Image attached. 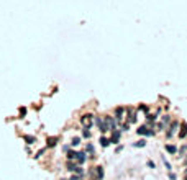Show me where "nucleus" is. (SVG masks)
Returning <instances> with one entry per match:
<instances>
[{
  "label": "nucleus",
  "instance_id": "obj_1",
  "mask_svg": "<svg viewBox=\"0 0 187 180\" xmlns=\"http://www.w3.org/2000/svg\"><path fill=\"white\" fill-rule=\"evenodd\" d=\"M94 120H95V116L92 113H85L80 116V125H82V128H87V130H90L92 126H94Z\"/></svg>",
  "mask_w": 187,
  "mask_h": 180
},
{
  "label": "nucleus",
  "instance_id": "obj_19",
  "mask_svg": "<svg viewBox=\"0 0 187 180\" xmlns=\"http://www.w3.org/2000/svg\"><path fill=\"white\" fill-rule=\"evenodd\" d=\"M80 144V138H77V136H76V138H72V141H71V146H79Z\"/></svg>",
  "mask_w": 187,
  "mask_h": 180
},
{
  "label": "nucleus",
  "instance_id": "obj_17",
  "mask_svg": "<svg viewBox=\"0 0 187 180\" xmlns=\"http://www.w3.org/2000/svg\"><path fill=\"white\" fill-rule=\"evenodd\" d=\"M56 142H58V138H49V139H48V147L56 146Z\"/></svg>",
  "mask_w": 187,
  "mask_h": 180
},
{
  "label": "nucleus",
  "instance_id": "obj_4",
  "mask_svg": "<svg viewBox=\"0 0 187 180\" xmlns=\"http://www.w3.org/2000/svg\"><path fill=\"white\" fill-rule=\"evenodd\" d=\"M136 133H138V134H141V136H143V134H146V136H153L154 131L151 130L150 126H146V125H145V126H140V128L136 130Z\"/></svg>",
  "mask_w": 187,
  "mask_h": 180
},
{
  "label": "nucleus",
  "instance_id": "obj_22",
  "mask_svg": "<svg viewBox=\"0 0 187 180\" xmlns=\"http://www.w3.org/2000/svg\"><path fill=\"white\" fill-rule=\"evenodd\" d=\"M162 162H164V165H166V169H167V170L171 172V169H172V167H171V164L167 162V159H166V157H162Z\"/></svg>",
  "mask_w": 187,
  "mask_h": 180
},
{
  "label": "nucleus",
  "instance_id": "obj_18",
  "mask_svg": "<svg viewBox=\"0 0 187 180\" xmlns=\"http://www.w3.org/2000/svg\"><path fill=\"white\" fill-rule=\"evenodd\" d=\"M90 136H92V133H90V131L87 130V128H84V131H82V138L89 139V138H90Z\"/></svg>",
  "mask_w": 187,
  "mask_h": 180
},
{
  "label": "nucleus",
  "instance_id": "obj_27",
  "mask_svg": "<svg viewBox=\"0 0 187 180\" xmlns=\"http://www.w3.org/2000/svg\"><path fill=\"white\" fill-rule=\"evenodd\" d=\"M184 180H187V169L184 170Z\"/></svg>",
  "mask_w": 187,
  "mask_h": 180
},
{
  "label": "nucleus",
  "instance_id": "obj_8",
  "mask_svg": "<svg viewBox=\"0 0 187 180\" xmlns=\"http://www.w3.org/2000/svg\"><path fill=\"white\" fill-rule=\"evenodd\" d=\"M84 151L87 152V154H90V159H95V147H94V144L87 142V144H85V149H84Z\"/></svg>",
  "mask_w": 187,
  "mask_h": 180
},
{
  "label": "nucleus",
  "instance_id": "obj_21",
  "mask_svg": "<svg viewBox=\"0 0 187 180\" xmlns=\"http://www.w3.org/2000/svg\"><path fill=\"white\" fill-rule=\"evenodd\" d=\"M179 154H181V155L187 154V144H184V146L181 147V149H179ZM186 157H187V155H186Z\"/></svg>",
  "mask_w": 187,
  "mask_h": 180
},
{
  "label": "nucleus",
  "instance_id": "obj_16",
  "mask_svg": "<svg viewBox=\"0 0 187 180\" xmlns=\"http://www.w3.org/2000/svg\"><path fill=\"white\" fill-rule=\"evenodd\" d=\"M100 144H102V147H108L112 142H110V138H105V136H102L100 138Z\"/></svg>",
  "mask_w": 187,
  "mask_h": 180
},
{
  "label": "nucleus",
  "instance_id": "obj_3",
  "mask_svg": "<svg viewBox=\"0 0 187 180\" xmlns=\"http://www.w3.org/2000/svg\"><path fill=\"white\" fill-rule=\"evenodd\" d=\"M104 121H105V126H107V130L108 131H113V130H116V120L113 116H105L104 118Z\"/></svg>",
  "mask_w": 187,
  "mask_h": 180
},
{
  "label": "nucleus",
  "instance_id": "obj_13",
  "mask_svg": "<svg viewBox=\"0 0 187 180\" xmlns=\"http://www.w3.org/2000/svg\"><path fill=\"white\" fill-rule=\"evenodd\" d=\"M164 149H166V152H169V154H176V152H177V147H176L174 144H166Z\"/></svg>",
  "mask_w": 187,
  "mask_h": 180
},
{
  "label": "nucleus",
  "instance_id": "obj_20",
  "mask_svg": "<svg viewBox=\"0 0 187 180\" xmlns=\"http://www.w3.org/2000/svg\"><path fill=\"white\" fill-rule=\"evenodd\" d=\"M25 141L28 142V144H33V142L36 141V138H35V136H25Z\"/></svg>",
  "mask_w": 187,
  "mask_h": 180
},
{
  "label": "nucleus",
  "instance_id": "obj_28",
  "mask_svg": "<svg viewBox=\"0 0 187 180\" xmlns=\"http://www.w3.org/2000/svg\"><path fill=\"white\" fill-rule=\"evenodd\" d=\"M184 165H186V167H187V157H186V160H184Z\"/></svg>",
  "mask_w": 187,
  "mask_h": 180
},
{
  "label": "nucleus",
  "instance_id": "obj_14",
  "mask_svg": "<svg viewBox=\"0 0 187 180\" xmlns=\"http://www.w3.org/2000/svg\"><path fill=\"white\" fill-rule=\"evenodd\" d=\"M146 139H140V141H136V142H133V147H138V149H141V147H146Z\"/></svg>",
  "mask_w": 187,
  "mask_h": 180
},
{
  "label": "nucleus",
  "instance_id": "obj_6",
  "mask_svg": "<svg viewBox=\"0 0 187 180\" xmlns=\"http://www.w3.org/2000/svg\"><path fill=\"white\" fill-rule=\"evenodd\" d=\"M85 159H87V152H85V151H79V152H77V155H76V162L79 164V165H82V164L85 162Z\"/></svg>",
  "mask_w": 187,
  "mask_h": 180
},
{
  "label": "nucleus",
  "instance_id": "obj_2",
  "mask_svg": "<svg viewBox=\"0 0 187 180\" xmlns=\"http://www.w3.org/2000/svg\"><path fill=\"white\" fill-rule=\"evenodd\" d=\"M89 177H90V180H102L104 179V167H100V165L92 167L89 170Z\"/></svg>",
  "mask_w": 187,
  "mask_h": 180
},
{
  "label": "nucleus",
  "instance_id": "obj_12",
  "mask_svg": "<svg viewBox=\"0 0 187 180\" xmlns=\"http://www.w3.org/2000/svg\"><path fill=\"white\" fill-rule=\"evenodd\" d=\"M187 136V123H182L181 125V131H179V138L184 139Z\"/></svg>",
  "mask_w": 187,
  "mask_h": 180
},
{
  "label": "nucleus",
  "instance_id": "obj_26",
  "mask_svg": "<svg viewBox=\"0 0 187 180\" xmlns=\"http://www.w3.org/2000/svg\"><path fill=\"white\" fill-rule=\"evenodd\" d=\"M121 149H123V146H116V149H115V152H120Z\"/></svg>",
  "mask_w": 187,
  "mask_h": 180
},
{
  "label": "nucleus",
  "instance_id": "obj_11",
  "mask_svg": "<svg viewBox=\"0 0 187 180\" xmlns=\"http://www.w3.org/2000/svg\"><path fill=\"white\" fill-rule=\"evenodd\" d=\"M177 126H179V123L177 121H172L171 123V126H169V131H167V138H171L172 134L176 133V130H177Z\"/></svg>",
  "mask_w": 187,
  "mask_h": 180
},
{
  "label": "nucleus",
  "instance_id": "obj_23",
  "mask_svg": "<svg viewBox=\"0 0 187 180\" xmlns=\"http://www.w3.org/2000/svg\"><path fill=\"white\" fill-rule=\"evenodd\" d=\"M167 177H169V180H176V179H177V175H176L174 172H169V174H167Z\"/></svg>",
  "mask_w": 187,
  "mask_h": 180
},
{
  "label": "nucleus",
  "instance_id": "obj_5",
  "mask_svg": "<svg viewBox=\"0 0 187 180\" xmlns=\"http://www.w3.org/2000/svg\"><path fill=\"white\" fill-rule=\"evenodd\" d=\"M94 123H97V126H99V130L100 133H105L107 130V126H105V121H104V118H100V116H95V120H94Z\"/></svg>",
  "mask_w": 187,
  "mask_h": 180
},
{
  "label": "nucleus",
  "instance_id": "obj_15",
  "mask_svg": "<svg viewBox=\"0 0 187 180\" xmlns=\"http://www.w3.org/2000/svg\"><path fill=\"white\" fill-rule=\"evenodd\" d=\"M67 155H66V157H67V160H76V155H77V152H76V151H72V149H67Z\"/></svg>",
  "mask_w": 187,
  "mask_h": 180
},
{
  "label": "nucleus",
  "instance_id": "obj_24",
  "mask_svg": "<svg viewBox=\"0 0 187 180\" xmlns=\"http://www.w3.org/2000/svg\"><path fill=\"white\" fill-rule=\"evenodd\" d=\"M169 120H171V118H169V115H164V116H162V121H164V123H167Z\"/></svg>",
  "mask_w": 187,
  "mask_h": 180
},
{
  "label": "nucleus",
  "instance_id": "obj_10",
  "mask_svg": "<svg viewBox=\"0 0 187 180\" xmlns=\"http://www.w3.org/2000/svg\"><path fill=\"white\" fill-rule=\"evenodd\" d=\"M77 167H79V164L76 162V160H67V162H66V169L69 172H76V169H77Z\"/></svg>",
  "mask_w": 187,
  "mask_h": 180
},
{
  "label": "nucleus",
  "instance_id": "obj_7",
  "mask_svg": "<svg viewBox=\"0 0 187 180\" xmlns=\"http://www.w3.org/2000/svg\"><path fill=\"white\" fill-rule=\"evenodd\" d=\"M120 136H121L120 130H113V131H112V136H110V142H112V144H118V141H120Z\"/></svg>",
  "mask_w": 187,
  "mask_h": 180
},
{
  "label": "nucleus",
  "instance_id": "obj_25",
  "mask_svg": "<svg viewBox=\"0 0 187 180\" xmlns=\"http://www.w3.org/2000/svg\"><path fill=\"white\" fill-rule=\"evenodd\" d=\"M148 165H150L151 169H154V167H156V165H154V162H153V160H148Z\"/></svg>",
  "mask_w": 187,
  "mask_h": 180
},
{
  "label": "nucleus",
  "instance_id": "obj_9",
  "mask_svg": "<svg viewBox=\"0 0 187 180\" xmlns=\"http://www.w3.org/2000/svg\"><path fill=\"white\" fill-rule=\"evenodd\" d=\"M123 113H125V108H121V106H116V108H115V120H116V123H120L121 120H123Z\"/></svg>",
  "mask_w": 187,
  "mask_h": 180
}]
</instances>
